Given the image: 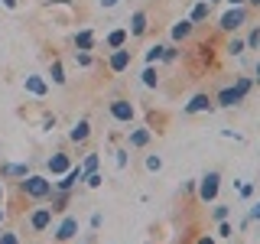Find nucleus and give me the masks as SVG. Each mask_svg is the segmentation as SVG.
I'll list each match as a JSON object with an SVG mask.
<instances>
[{
	"label": "nucleus",
	"instance_id": "nucleus-1",
	"mask_svg": "<svg viewBox=\"0 0 260 244\" xmlns=\"http://www.w3.org/2000/svg\"><path fill=\"white\" fill-rule=\"evenodd\" d=\"M16 189H20V195H23V199L46 202L49 195L55 192V182H52L49 176H43V173H29L26 179H20V182H16Z\"/></svg>",
	"mask_w": 260,
	"mask_h": 244
},
{
	"label": "nucleus",
	"instance_id": "nucleus-2",
	"mask_svg": "<svg viewBox=\"0 0 260 244\" xmlns=\"http://www.w3.org/2000/svg\"><path fill=\"white\" fill-rule=\"evenodd\" d=\"M218 192H221V173L218 169H208L202 179H195V195H199V202H218Z\"/></svg>",
	"mask_w": 260,
	"mask_h": 244
},
{
	"label": "nucleus",
	"instance_id": "nucleus-3",
	"mask_svg": "<svg viewBox=\"0 0 260 244\" xmlns=\"http://www.w3.org/2000/svg\"><path fill=\"white\" fill-rule=\"evenodd\" d=\"M247 16H250L247 7H228V10H224L221 16H218V29L231 36V33H238V29L244 26V23H247Z\"/></svg>",
	"mask_w": 260,
	"mask_h": 244
},
{
	"label": "nucleus",
	"instance_id": "nucleus-4",
	"mask_svg": "<svg viewBox=\"0 0 260 244\" xmlns=\"http://www.w3.org/2000/svg\"><path fill=\"white\" fill-rule=\"evenodd\" d=\"M52 222H55V211L49 205H39V208H32L26 215V225H29L32 234H46L49 228H52Z\"/></svg>",
	"mask_w": 260,
	"mask_h": 244
},
{
	"label": "nucleus",
	"instance_id": "nucleus-5",
	"mask_svg": "<svg viewBox=\"0 0 260 244\" xmlns=\"http://www.w3.org/2000/svg\"><path fill=\"white\" fill-rule=\"evenodd\" d=\"M108 114L117 120V124H134L137 108H134V101H130V98H114V101H108Z\"/></svg>",
	"mask_w": 260,
	"mask_h": 244
},
{
	"label": "nucleus",
	"instance_id": "nucleus-6",
	"mask_svg": "<svg viewBox=\"0 0 260 244\" xmlns=\"http://www.w3.org/2000/svg\"><path fill=\"white\" fill-rule=\"evenodd\" d=\"M78 234V215H69V211H65V215H59V225L52 228V238L59 241V244H65V241H72Z\"/></svg>",
	"mask_w": 260,
	"mask_h": 244
},
{
	"label": "nucleus",
	"instance_id": "nucleus-7",
	"mask_svg": "<svg viewBox=\"0 0 260 244\" xmlns=\"http://www.w3.org/2000/svg\"><path fill=\"white\" fill-rule=\"evenodd\" d=\"M130 65H134V52H130V46L108 52V69H111V75H124Z\"/></svg>",
	"mask_w": 260,
	"mask_h": 244
},
{
	"label": "nucleus",
	"instance_id": "nucleus-8",
	"mask_svg": "<svg viewBox=\"0 0 260 244\" xmlns=\"http://www.w3.org/2000/svg\"><path fill=\"white\" fill-rule=\"evenodd\" d=\"M72 166H75V163H72V157H69V153H65V150H55L52 157L46 160V173L52 176V179H59L62 173H69Z\"/></svg>",
	"mask_w": 260,
	"mask_h": 244
},
{
	"label": "nucleus",
	"instance_id": "nucleus-9",
	"mask_svg": "<svg viewBox=\"0 0 260 244\" xmlns=\"http://www.w3.org/2000/svg\"><path fill=\"white\" fill-rule=\"evenodd\" d=\"M211 111H215V101H211V95H205V92L192 95L189 104L182 108V114H211Z\"/></svg>",
	"mask_w": 260,
	"mask_h": 244
},
{
	"label": "nucleus",
	"instance_id": "nucleus-10",
	"mask_svg": "<svg viewBox=\"0 0 260 244\" xmlns=\"http://www.w3.org/2000/svg\"><path fill=\"white\" fill-rule=\"evenodd\" d=\"M78 182H85V173H81V166H72L69 173L59 176V182H55V192H75Z\"/></svg>",
	"mask_w": 260,
	"mask_h": 244
},
{
	"label": "nucleus",
	"instance_id": "nucleus-11",
	"mask_svg": "<svg viewBox=\"0 0 260 244\" xmlns=\"http://www.w3.org/2000/svg\"><path fill=\"white\" fill-rule=\"evenodd\" d=\"M150 140H153V130L150 127L127 130V150H143V146H150Z\"/></svg>",
	"mask_w": 260,
	"mask_h": 244
},
{
	"label": "nucleus",
	"instance_id": "nucleus-12",
	"mask_svg": "<svg viewBox=\"0 0 260 244\" xmlns=\"http://www.w3.org/2000/svg\"><path fill=\"white\" fill-rule=\"evenodd\" d=\"M211 101H215V108H228V111H231V108H238V104H241V95L234 92L231 85H224V88H218V95L211 98Z\"/></svg>",
	"mask_w": 260,
	"mask_h": 244
},
{
	"label": "nucleus",
	"instance_id": "nucleus-13",
	"mask_svg": "<svg viewBox=\"0 0 260 244\" xmlns=\"http://www.w3.org/2000/svg\"><path fill=\"white\" fill-rule=\"evenodd\" d=\"M130 36H146V33H150V13L146 10H134L130 13Z\"/></svg>",
	"mask_w": 260,
	"mask_h": 244
},
{
	"label": "nucleus",
	"instance_id": "nucleus-14",
	"mask_svg": "<svg viewBox=\"0 0 260 244\" xmlns=\"http://www.w3.org/2000/svg\"><path fill=\"white\" fill-rule=\"evenodd\" d=\"M192 33H195V23L189 20V16H185V20H176V23H173L169 36H173V43H189Z\"/></svg>",
	"mask_w": 260,
	"mask_h": 244
},
{
	"label": "nucleus",
	"instance_id": "nucleus-15",
	"mask_svg": "<svg viewBox=\"0 0 260 244\" xmlns=\"http://www.w3.org/2000/svg\"><path fill=\"white\" fill-rule=\"evenodd\" d=\"M88 137H91V120L88 117H81V120H75L72 124V130H69V143H88Z\"/></svg>",
	"mask_w": 260,
	"mask_h": 244
},
{
	"label": "nucleus",
	"instance_id": "nucleus-16",
	"mask_svg": "<svg viewBox=\"0 0 260 244\" xmlns=\"http://www.w3.org/2000/svg\"><path fill=\"white\" fill-rule=\"evenodd\" d=\"M94 46H98L94 29H91V26H81V29L75 33V52H91Z\"/></svg>",
	"mask_w": 260,
	"mask_h": 244
},
{
	"label": "nucleus",
	"instance_id": "nucleus-17",
	"mask_svg": "<svg viewBox=\"0 0 260 244\" xmlns=\"http://www.w3.org/2000/svg\"><path fill=\"white\" fill-rule=\"evenodd\" d=\"M127 43H130V29L127 26H117V29H111L108 36H104V49H111V52L114 49H124Z\"/></svg>",
	"mask_w": 260,
	"mask_h": 244
},
{
	"label": "nucleus",
	"instance_id": "nucleus-18",
	"mask_svg": "<svg viewBox=\"0 0 260 244\" xmlns=\"http://www.w3.org/2000/svg\"><path fill=\"white\" fill-rule=\"evenodd\" d=\"M23 88H26L32 98H46L49 95V78H43V75H26V78H23Z\"/></svg>",
	"mask_w": 260,
	"mask_h": 244
},
{
	"label": "nucleus",
	"instance_id": "nucleus-19",
	"mask_svg": "<svg viewBox=\"0 0 260 244\" xmlns=\"http://www.w3.org/2000/svg\"><path fill=\"white\" fill-rule=\"evenodd\" d=\"M29 163H0V179H26Z\"/></svg>",
	"mask_w": 260,
	"mask_h": 244
},
{
	"label": "nucleus",
	"instance_id": "nucleus-20",
	"mask_svg": "<svg viewBox=\"0 0 260 244\" xmlns=\"http://www.w3.org/2000/svg\"><path fill=\"white\" fill-rule=\"evenodd\" d=\"M69 202H72V192H52V195H49V208H52L55 215H65Z\"/></svg>",
	"mask_w": 260,
	"mask_h": 244
},
{
	"label": "nucleus",
	"instance_id": "nucleus-21",
	"mask_svg": "<svg viewBox=\"0 0 260 244\" xmlns=\"http://www.w3.org/2000/svg\"><path fill=\"white\" fill-rule=\"evenodd\" d=\"M208 16H211V4H208V0H199V4H195V7H192V13H189V20L195 23V26H202V23H205V20H208Z\"/></svg>",
	"mask_w": 260,
	"mask_h": 244
},
{
	"label": "nucleus",
	"instance_id": "nucleus-22",
	"mask_svg": "<svg viewBox=\"0 0 260 244\" xmlns=\"http://www.w3.org/2000/svg\"><path fill=\"white\" fill-rule=\"evenodd\" d=\"M49 81H52V85H65V81H69V78H65V65H62V59H52V62H49Z\"/></svg>",
	"mask_w": 260,
	"mask_h": 244
},
{
	"label": "nucleus",
	"instance_id": "nucleus-23",
	"mask_svg": "<svg viewBox=\"0 0 260 244\" xmlns=\"http://www.w3.org/2000/svg\"><path fill=\"white\" fill-rule=\"evenodd\" d=\"M98 169H101V153H85V157H81V173H98Z\"/></svg>",
	"mask_w": 260,
	"mask_h": 244
},
{
	"label": "nucleus",
	"instance_id": "nucleus-24",
	"mask_svg": "<svg viewBox=\"0 0 260 244\" xmlns=\"http://www.w3.org/2000/svg\"><path fill=\"white\" fill-rule=\"evenodd\" d=\"M234 92H238L241 95V101H244V98H247L250 95V88H254V78H250V75H238V78H234Z\"/></svg>",
	"mask_w": 260,
	"mask_h": 244
},
{
	"label": "nucleus",
	"instance_id": "nucleus-25",
	"mask_svg": "<svg viewBox=\"0 0 260 244\" xmlns=\"http://www.w3.org/2000/svg\"><path fill=\"white\" fill-rule=\"evenodd\" d=\"M140 85H143V88H156V85H159L156 65H146V69H143V75H140Z\"/></svg>",
	"mask_w": 260,
	"mask_h": 244
},
{
	"label": "nucleus",
	"instance_id": "nucleus-26",
	"mask_svg": "<svg viewBox=\"0 0 260 244\" xmlns=\"http://www.w3.org/2000/svg\"><path fill=\"white\" fill-rule=\"evenodd\" d=\"M143 62H146V65L162 62V46H159V43H156V46H150V49H146V55H143Z\"/></svg>",
	"mask_w": 260,
	"mask_h": 244
},
{
	"label": "nucleus",
	"instance_id": "nucleus-27",
	"mask_svg": "<svg viewBox=\"0 0 260 244\" xmlns=\"http://www.w3.org/2000/svg\"><path fill=\"white\" fill-rule=\"evenodd\" d=\"M244 46H247L250 52H257V49H260V26H254V29L247 33V39H244Z\"/></svg>",
	"mask_w": 260,
	"mask_h": 244
},
{
	"label": "nucleus",
	"instance_id": "nucleus-28",
	"mask_svg": "<svg viewBox=\"0 0 260 244\" xmlns=\"http://www.w3.org/2000/svg\"><path fill=\"white\" fill-rule=\"evenodd\" d=\"M228 215H231V205H221V202H215V208H211V218H215V222H228Z\"/></svg>",
	"mask_w": 260,
	"mask_h": 244
},
{
	"label": "nucleus",
	"instance_id": "nucleus-29",
	"mask_svg": "<svg viewBox=\"0 0 260 244\" xmlns=\"http://www.w3.org/2000/svg\"><path fill=\"white\" fill-rule=\"evenodd\" d=\"M179 55H182V49H179V43H173V46H162V62H176Z\"/></svg>",
	"mask_w": 260,
	"mask_h": 244
},
{
	"label": "nucleus",
	"instance_id": "nucleus-30",
	"mask_svg": "<svg viewBox=\"0 0 260 244\" xmlns=\"http://www.w3.org/2000/svg\"><path fill=\"white\" fill-rule=\"evenodd\" d=\"M244 49H247V46H244V39H241V36H234L231 43H228L224 52H228V55H244Z\"/></svg>",
	"mask_w": 260,
	"mask_h": 244
},
{
	"label": "nucleus",
	"instance_id": "nucleus-31",
	"mask_svg": "<svg viewBox=\"0 0 260 244\" xmlns=\"http://www.w3.org/2000/svg\"><path fill=\"white\" fill-rule=\"evenodd\" d=\"M85 186H88V189H101V186H104L101 169H98V173H88V176H85Z\"/></svg>",
	"mask_w": 260,
	"mask_h": 244
},
{
	"label": "nucleus",
	"instance_id": "nucleus-32",
	"mask_svg": "<svg viewBox=\"0 0 260 244\" xmlns=\"http://www.w3.org/2000/svg\"><path fill=\"white\" fill-rule=\"evenodd\" d=\"M75 62L81 65V69H91V65H94V55L91 52H75Z\"/></svg>",
	"mask_w": 260,
	"mask_h": 244
},
{
	"label": "nucleus",
	"instance_id": "nucleus-33",
	"mask_svg": "<svg viewBox=\"0 0 260 244\" xmlns=\"http://www.w3.org/2000/svg\"><path fill=\"white\" fill-rule=\"evenodd\" d=\"M0 244H23V241H20L16 231H4V228H0Z\"/></svg>",
	"mask_w": 260,
	"mask_h": 244
},
{
	"label": "nucleus",
	"instance_id": "nucleus-34",
	"mask_svg": "<svg viewBox=\"0 0 260 244\" xmlns=\"http://www.w3.org/2000/svg\"><path fill=\"white\" fill-rule=\"evenodd\" d=\"M146 169H150V173H159V169H162V157H146Z\"/></svg>",
	"mask_w": 260,
	"mask_h": 244
},
{
	"label": "nucleus",
	"instance_id": "nucleus-35",
	"mask_svg": "<svg viewBox=\"0 0 260 244\" xmlns=\"http://www.w3.org/2000/svg\"><path fill=\"white\" fill-rule=\"evenodd\" d=\"M231 234H234L231 222H218V238H231Z\"/></svg>",
	"mask_w": 260,
	"mask_h": 244
},
{
	"label": "nucleus",
	"instance_id": "nucleus-36",
	"mask_svg": "<svg viewBox=\"0 0 260 244\" xmlns=\"http://www.w3.org/2000/svg\"><path fill=\"white\" fill-rule=\"evenodd\" d=\"M238 192H241V199H254V192H257V189H254L250 182H241V186H238Z\"/></svg>",
	"mask_w": 260,
	"mask_h": 244
},
{
	"label": "nucleus",
	"instance_id": "nucleus-37",
	"mask_svg": "<svg viewBox=\"0 0 260 244\" xmlns=\"http://www.w3.org/2000/svg\"><path fill=\"white\" fill-rule=\"evenodd\" d=\"M127 157H130L127 150H117V153H114V163H117V169H124V166H127Z\"/></svg>",
	"mask_w": 260,
	"mask_h": 244
},
{
	"label": "nucleus",
	"instance_id": "nucleus-38",
	"mask_svg": "<svg viewBox=\"0 0 260 244\" xmlns=\"http://www.w3.org/2000/svg\"><path fill=\"white\" fill-rule=\"evenodd\" d=\"M101 222H104V215H101V211H94V215L88 218V228H91V231H98V228H101Z\"/></svg>",
	"mask_w": 260,
	"mask_h": 244
},
{
	"label": "nucleus",
	"instance_id": "nucleus-39",
	"mask_svg": "<svg viewBox=\"0 0 260 244\" xmlns=\"http://www.w3.org/2000/svg\"><path fill=\"white\" fill-rule=\"evenodd\" d=\"M247 218H250V222H260V199L254 202V205H250V211H247Z\"/></svg>",
	"mask_w": 260,
	"mask_h": 244
},
{
	"label": "nucleus",
	"instance_id": "nucleus-40",
	"mask_svg": "<svg viewBox=\"0 0 260 244\" xmlns=\"http://www.w3.org/2000/svg\"><path fill=\"white\" fill-rule=\"evenodd\" d=\"M117 4H120V0H98V7H101V10H114Z\"/></svg>",
	"mask_w": 260,
	"mask_h": 244
},
{
	"label": "nucleus",
	"instance_id": "nucleus-41",
	"mask_svg": "<svg viewBox=\"0 0 260 244\" xmlns=\"http://www.w3.org/2000/svg\"><path fill=\"white\" fill-rule=\"evenodd\" d=\"M55 127V114H46L43 117V130H52Z\"/></svg>",
	"mask_w": 260,
	"mask_h": 244
},
{
	"label": "nucleus",
	"instance_id": "nucleus-42",
	"mask_svg": "<svg viewBox=\"0 0 260 244\" xmlns=\"http://www.w3.org/2000/svg\"><path fill=\"white\" fill-rule=\"evenodd\" d=\"M0 4H4L7 10H16V7H20V0H0Z\"/></svg>",
	"mask_w": 260,
	"mask_h": 244
},
{
	"label": "nucleus",
	"instance_id": "nucleus-43",
	"mask_svg": "<svg viewBox=\"0 0 260 244\" xmlns=\"http://www.w3.org/2000/svg\"><path fill=\"white\" fill-rule=\"evenodd\" d=\"M195 244H215V238H211V234H202V238L195 241Z\"/></svg>",
	"mask_w": 260,
	"mask_h": 244
},
{
	"label": "nucleus",
	"instance_id": "nucleus-44",
	"mask_svg": "<svg viewBox=\"0 0 260 244\" xmlns=\"http://www.w3.org/2000/svg\"><path fill=\"white\" fill-rule=\"evenodd\" d=\"M228 7H247V0H224Z\"/></svg>",
	"mask_w": 260,
	"mask_h": 244
},
{
	"label": "nucleus",
	"instance_id": "nucleus-45",
	"mask_svg": "<svg viewBox=\"0 0 260 244\" xmlns=\"http://www.w3.org/2000/svg\"><path fill=\"white\" fill-rule=\"evenodd\" d=\"M254 85H260V59H257V65H254Z\"/></svg>",
	"mask_w": 260,
	"mask_h": 244
},
{
	"label": "nucleus",
	"instance_id": "nucleus-46",
	"mask_svg": "<svg viewBox=\"0 0 260 244\" xmlns=\"http://www.w3.org/2000/svg\"><path fill=\"white\" fill-rule=\"evenodd\" d=\"M247 7H254V10H260V0H247Z\"/></svg>",
	"mask_w": 260,
	"mask_h": 244
},
{
	"label": "nucleus",
	"instance_id": "nucleus-47",
	"mask_svg": "<svg viewBox=\"0 0 260 244\" xmlns=\"http://www.w3.org/2000/svg\"><path fill=\"white\" fill-rule=\"evenodd\" d=\"M81 244H94V231H91V234H88V238H85V241H81Z\"/></svg>",
	"mask_w": 260,
	"mask_h": 244
},
{
	"label": "nucleus",
	"instance_id": "nucleus-48",
	"mask_svg": "<svg viewBox=\"0 0 260 244\" xmlns=\"http://www.w3.org/2000/svg\"><path fill=\"white\" fill-rule=\"evenodd\" d=\"M4 195H7V189H4V182H0V202H4Z\"/></svg>",
	"mask_w": 260,
	"mask_h": 244
},
{
	"label": "nucleus",
	"instance_id": "nucleus-49",
	"mask_svg": "<svg viewBox=\"0 0 260 244\" xmlns=\"http://www.w3.org/2000/svg\"><path fill=\"white\" fill-rule=\"evenodd\" d=\"M4 218H7V211H4V208H0V225H4Z\"/></svg>",
	"mask_w": 260,
	"mask_h": 244
},
{
	"label": "nucleus",
	"instance_id": "nucleus-50",
	"mask_svg": "<svg viewBox=\"0 0 260 244\" xmlns=\"http://www.w3.org/2000/svg\"><path fill=\"white\" fill-rule=\"evenodd\" d=\"M208 4H211V7H215V4H221V0H208Z\"/></svg>",
	"mask_w": 260,
	"mask_h": 244
}]
</instances>
